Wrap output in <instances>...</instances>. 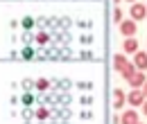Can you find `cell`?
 <instances>
[{
	"instance_id": "cell-6",
	"label": "cell",
	"mask_w": 147,
	"mask_h": 124,
	"mask_svg": "<svg viewBox=\"0 0 147 124\" xmlns=\"http://www.w3.org/2000/svg\"><path fill=\"white\" fill-rule=\"evenodd\" d=\"M113 66H115V70H118V72H122L129 66L127 56H125V54H115V56H113Z\"/></svg>"
},
{
	"instance_id": "cell-15",
	"label": "cell",
	"mask_w": 147,
	"mask_h": 124,
	"mask_svg": "<svg viewBox=\"0 0 147 124\" xmlns=\"http://www.w3.org/2000/svg\"><path fill=\"white\" fill-rule=\"evenodd\" d=\"M138 124H140V122H138Z\"/></svg>"
},
{
	"instance_id": "cell-10",
	"label": "cell",
	"mask_w": 147,
	"mask_h": 124,
	"mask_svg": "<svg viewBox=\"0 0 147 124\" xmlns=\"http://www.w3.org/2000/svg\"><path fill=\"white\" fill-rule=\"evenodd\" d=\"M136 72H138V68H136L134 63H129V66H127V68H125V70H122V72H120V74H122V77H125V79H127V81H129V79H131V77H134Z\"/></svg>"
},
{
	"instance_id": "cell-7",
	"label": "cell",
	"mask_w": 147,
	"mask_h": 124,
	"mask_svg": "<svg viewBox=\"0 0 147 124\" xmlns=\"http://www.w3.org/2000/svg\"><path fill=\"white\" fill-rule=\"evenodd\" d=\"M120 124H138V113H136V111H127V113L122 115Z\"/></svg>"
},
{
	"instance_id": "cell-4",
	"label": "cell",
	"mask_w": 147,
	"mask_h": 124,
	"mask_svg": "<svg viewBox=\"0 0 147 124\" xmlns=\"http://www.w3.org/2000/svg\"><path fill=\"white\" fill-rule=\"evenodd\" d=\"M129 84H131V88H143V86L147 84V79H145V74L138 70L134 77H131V79H129Z\"/></svg>"
},
{
	"instance_id": "cell-12",
	"label": "cell",
	"mask_w": 147,
	"mask_h": 124,
	"mask_svg": "<svg viewBox=\"0 0 147 124\" xmlns=\"http://www.w3.org/2000/svg\"><path fill=\"white\" fill-rule=\"evenodd\" d=\"M143 113H145V115H147V102H145V104H143Z\"/></svg>"
},
{
	"instance_id": "cell-3",
	"label": "cell",
	"mask_w": 147,
	"mask_h": 124,
	"mask_svg": "<svg viewBox=\"0 0 147 124\" xmlns=\"http://www.w3.org/2000/svg\"><path fill=\"white\" fill-rule=\"evenodd\" d=\"M136 27H138L136 20H122V23H120V34H125L127 38H131V36L136 34Z\"/></svg>"
},
{
	"instance_id": "cell-13",
	"label": "cell",
	"mask_w": 147,
	"mask_h": 124,
	"mask_svg": "<svg viewBox=\"0 0 147 124\" xmlns=\"http://www.w3.org/2000/svg\"><path fill=\"white\" fill-rule=\"evenodd\" d=\"M143 92H145V97H147V84H145V86H143Z\"/></svg>"
},
{
	"instance_id": "cell-9",
	"label": "cell",
	"mask_w": 147,
	"mask_h": 124,
	"mask_svg": "<svg viewBox=\"0 0 147 124\" xmlns=\"http://www.w3.org/2000/svg\"><path fill=\"white\" fill-rule=\"evenodd\" d=\"M125 102H127V95H125L122 90L118 88L115 92H113V104H115V108H120L122 104H125Z\"/></svg>"
},
{
	"instance_id": "cell-1",
	"label": "cell",
	"mask_w": 147,
	"mask_h": 124,
	"mask_svg": "<svg viewBox=\"0 0 147 124\" xmlns=\"http://www.w3.org/2000/svg\"><path fill=\"white\" fill-rule=\"evenodd\" d=\"M127 102L131 104V106H136V108L143 106V104L147 102V97H145V92H143V88H134V90L127 95Z\"/></svg>"
},
{
	"instance_id": "cell-8",
	"label": "cell",
	"mask_w": 147,
	"mask_h": 124,
	"mask_svg": "<svg viewBox=\"0 0 147 124\" xmlns=\"http://www.w3.org/2000/svg\"><path fill=\"white\" fill-rule=\"evenodd\" d=\"M125 52H131V54H136L138 52V41L131 36V38H125Z\"/></svg>"
},
{
	"instance_id": "cell-14",
	"label": "cell",
	"mask_w": 147,
	"mask_h": 124,
	"mask_svg": "<svg viewBox=\"0 0 147 124\" xmlns=\"http://www.w3.org/2000/svg\"><path fill=\"white\" fill-rule=\"evenodd\" d=\"M127 2H131V5H134V2H138V0H127Z\"/></svg>"
},
{
	"instance_id": "cell-5",
	"label": "cell",
	"mask_w": 147,
	"mask_h": 124,
	"mask_svg": "<svg viewBox=\"0 0 147 124\" xmlns=\"http://www.w3.org/2000/svg\"><path fill=\"white\" fill-rule=\"evenodd\" d=\"M134 66H136L138 70H145V68H147V52H136V56H134Z\"/></svg>"
},
{
	"instance_id": "cell-2",
	"label": "cell",
	"mask_w": 147,
	"mask_h": 124,
	"mask_svg": "<svg viewBox=\"0 0 147 124\" xmlns=\"http://www.w3.org/2000/svg\"><path fill=\"white\" fill-rule=\"evenodd\" d=\"M129 14H131V20H143V18L147 16V7L140 5V2H134V5L129 7Z\"/></svg>"
},
{
	"instance_id": "cell-11",
	"label": "cell",
	"mask_w": 147,
	"mask_h": 124,
	"mask_svg": "<svg viewBox=\"0 0 147 124\" xmlns=\"http://www.w3.org/2000/svg\"><path fill=\"white\" fill-rule=\"evenodd\" d=\"M113 18H115V23H122V9H120V7H115V11H113Z\"/></svg>"
}]
</instances>
